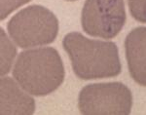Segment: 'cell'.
Returning <instances> with one entry per match:
<instances>
[{"mask_svg": "<svg viewBox=\"0 0 146 115\" xmlns=\"http://www.w3.org/2000/svg\"><path fill=\"white\" fill-rule=\"evenodd\" d=\"M131 106V90L121 82L90 84L79 93L78 108L85 115H128Z\"/></svg>", "mask_w": 146, "mask_h": 115, "instance_id": "277c9868", "label": "cell"}, {"mask_svg": "<svg viewBox=\"0 0 146 115\" xmlns=\"http://www.w3.org/2000/svg\"><path fill=\"white\" fill-rule=\"evenodd\" d=\"M125 54L131 78L146 87V27H136L127 35Z\"/></svg>", "mask_w": 146, "mask_h": 115, "instance_id": "8992f818", "label": "cell"}, {"mask_svg": "<svg viewBox=\"0 0 146 115\" xmlns=\"http://www.w3.org/2000/svg\"><path fill=\"white\" fill-rule=\"evenodd\" d=\"M67 1H76V0H67Z\"/></svg>", "mask_w": 146, "mask_h": 115, "instance_id": "8fae6325", "label": "cell"}, {"mask_svg": "<svg viewBox=\"0 0 146 115\" xmlns=\"http://www.w3.org/2000/svg\"><path fill=\"white\" fill-rule=\"evenodd\" d=\"M62 46L75 75L83 80L110 78L121 73L119 50L114 42L89 39L73 31L63 37Z\"/></svg>", "mask_w": 146, "mask_h": 115, "instance_id": "6da1fadb", "label": "cell"}, {"mask_svg": "<svg viewBox=\"0 0 146 115\" xmlns=\"http://www.w3.org/2000/svg\"><path fill=\"white\" fill-rule=\"evenodd\" d=\"M131 17L139 23H146V0H128Z\"/></svg>", "mask_w": 146, "mask_h": 115, "instance_id": "9c48e42d", "label": "cell"}, {"mask_svg": "<svg viewBox=\"0 0 146 115\" xmlns=\"http://www.w3.org/2000/svg\"><path fill=\"white\" fill-rule=\"evenodd\" d=\"M29 1L31 0H1V20L3 21L13 11L28 3Z\"/></svg>", "mask_w": 146, "mask_h": 115, "instance_id": "30bf717a", "label": "cell"}, {"mask_svg": "<svg viewBox=\"0 0 146 115\" xmlns=\"http://www.w3.org/2000/svg\"><path fill=\"white\" fill-rule=\"evenodd\" d=\"M12 40L27 49L53 43L58 33V20L55 14L41 5H30L19 11L8 23Z\"/></svg>", "mask_w": 146, "mask_h": 115, "instance_id": "3957f363", "label": "cell"}, {"mask_svg": "<svg viewBox=\"0 0 146 115\" xmlns=\"http://www.w3.org/2000/svg\"><path fill=\"white\" fill-rule=\"evenodd\" d=\"M20 84L10 77L0 79L1 115H31L35 111V100L22 91Z\"/></svg>", "mask_w": 146, "mask_h": 115, "instance_id": "52a82bcc", "label": "cell"}, {"mask_svg": "<svg viewBox=\"0 0 146 115\" xmlns=\"http://www.w3.org/2000/svg\"><path fill=\"white\" fill-rule=\"evenodd\" d=\"M13 76L28 94L43 97L62 85L65 70L58 51L44 47L21 53L14 65Z\"/></svg>", "mask_w": 146, "mask_h": 115, "instance_id": "7a4b0ae2", "label": "cell"}, {"mask_svg": "<svg viewBox=\"0 0 146 115\" xmlns=\"http://www.w3.org/2000/svg\"><path fill=\"white\" fill-rule=\"evenodd\" d=\"M126 19L124 0H86L81 25L88 35L112 39L124 27Z\"/></svg>", "mask_w": 146, "mask_h": 115, "instance_id": "5b68a950", "label": "cell"}, {"mask_svg": "<svg viewBox=\"0 0 146 115\" xmlns=\"http://www.w3.org/2000/svg\"><path fill=\"white\" fill-rule=\"evenodd\" d=\"M1 31V75H5L10 71L12 63L16 57L17 50L15 46L9 40L3 29H0Z\"/></svg>", "mask_w": 146, "mask_h": 115, "instance_id": "ba28073f", "label": "cell"}]
</instances>
